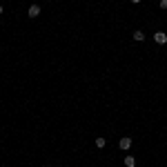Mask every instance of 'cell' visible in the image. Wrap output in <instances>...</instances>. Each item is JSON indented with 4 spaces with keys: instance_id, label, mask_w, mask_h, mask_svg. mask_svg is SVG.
I'll use <instances>...</instances> for the list:
<instances>
[{
    "instance_id": "obj_7",
    "label": "cell",
    "mask_w": 167,
    "mask_h": 167,
    "mask_svg": "<svg viewBox=\"0 0 167 167\" xmlns=\"http://www.w3.org/2000/svg\"><path fill=\"white\" fill-rule=\"evenodd\" d=\"M160 9H167V0H160Z\"/></svg>"
},
{
    "instance_id": "obj_3",
    "label": "cell",
    "mask_w": 167,
    "mask_h": 167,
    "mask_svg": "<svg viewBox=\"0 0 167 167\" xmlns=\"http://www.w3.org/2000/svg\"><path fill=\"white\" fill-rule=\"evenodd\" d=\"M36 16H40V7L38 5H31L29 7V18H36Z\"/></svg>"
},
{
    "instance_id": "obj_2",
    "label": "cell",
    "mask_w": 167,
    "mask_h": 167,
    "mask_svg": "<svg viewBox=\"0 0 167 167\" xmlns=\"http://www.w3.org/2000/svg\"><path fill=\"white\" fill-rule=\"evenodd\" d=\"M129 147H132V138H129V136L121 138V149H129Z\"/></svg>"
},
{
    "instance_id": "obj_8",
    "label": "cell",
    "mask_w": 167,
    "mask_h": 167,
    "mask_svg": "<svg viewBox=\"0 0 167 167\" xmlns=\"http://www.w3.org/2000/svg\"><path fill=\"white\" fill-rule=\"evenodd\" d=\"M132 3H140V0H132Z\"/></svg>"
},
{
    "instance_id": "obj_9",
    "label": "cell",
    "mask_w": 167,
    "mask_h": 167,
    "mask_svg": "<svg viewBox=\"0 0 167 167\" xmlns=\"http://www.w3.org/2000/svg\"><path fill=\"white\" fill-rule=\"evenodd\" d=\"M0 13H3V7H0Z\"/></svg>"
},
{
    "instance_id": "obj_1",
    "label": "cell",
    "mask_w": 167,
    "mask_h": 167,
    "mask_svg": "<svg viewBox=\"0 0 167 167\" xmlns=\"http://www.w3.org/2000/svg\"><path fill=\"white\" fill-rule=\"evenodd\" d=\"M154 42H156V45H165V42H167V34H165V31H156V34H154Z\"/></svg>"
},
{
    "instance_id": "obj_4",
    "label": "cell",
    "mask_w": 167,
    "mask_h": 167,
    "mask_svg": "<svg viewBox=\"0 0 167 167\" xmlns=\"http://www.w3.org/2000/svg\"><path fill=\"white\" fill-rule=\"evenodd\" d=\"M125 165L127 167H136V158L134 156H125Z\"/></svg>"
},
{
    "instance_id": "obj_6",
    "label": "cell",
    "mask_w": 167,
    "mask_h": 167,
    "mask_svg": "<svg viewBox=\"0 0 167 167\" xmlns=\"http://www.w3.org/2000/svg\"><path fill=\"white\" fill-rule=\"evenodd\" d=\"M96 147H98V149L105 147V138H96Z\"/></svg>"
},
{
    "instance_id": "obj_5",
    "label": "cell",
    "mask_w": 167,
    "mask_h": 167,
    "mask_svg": "<svg viewBox=\"0 0 167 167\" xmlns=\"http://www.w3.org/2000/svg\"><path fill=\"white\" fill-rule=\"evenodd\" d=\"M134 40H145V34H143V31H134Z\"/></svg>"
}]
</instances>
